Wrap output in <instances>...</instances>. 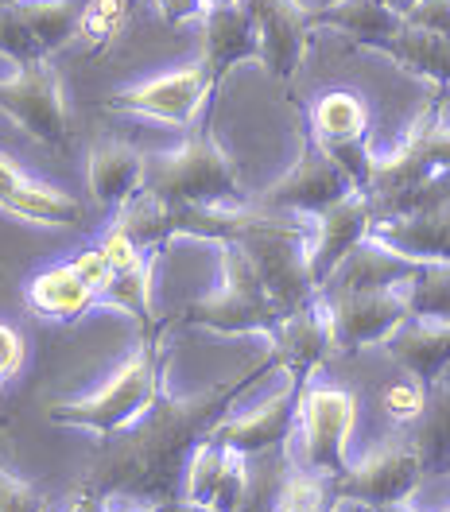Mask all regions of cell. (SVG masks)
Here are the masks:
<instances>
[{
	"label": "cell",
	"mask_w": 450,
	"mask_h": 512,
	"mask_svg": "<svg viewBox=\"0 0 450 512\" xmlns=\"http://www.w3.org/2000/svg\"><path fill=\"white\" fill-rule=\"evenodd\" d=\"M241 388L245 381L218 384L198 396H156L101 450L86 489L105 501H140L156 509L179 501L175 493L183 485L194 447L210 435V427Z\"/></svg>",
	"instance_id": "cell-1"
},
{
	"label": "cell",
	"mask_w": 450,
	"mask_h": 512,
	"mask_svg": "<svg viewBox=\"0 0 450 512\" xmlns=\"http://www.w3.org/2000/svg\"><path fill=\"white\" fill-rule=\"evenodd\" d=\"M140 191L175 206H241L237 171L210 132H194L179 152L144 163Z\"/></svg>",
	"instance_id": "cell-2"
},
{
	"label": "cell",
	"mask_w": 450,
	"mask_h": 512,
	"mask_svg": "<svg viewBox=\"0 0 450 512\" xmlns=\"http://www.w3.org/2000/svg\"><path fill=\"white\" fill-rule=\"evenodd\" d=\"M233 245H241L245 256L253 260L260 284L268 288L280 315H288V311L315 299V284H311V272H307V245L311 241H307L303 225L280 222L276 214L245 210Z\"/></svg>",
	"instance_id": "cell-3"
},
{
	"label": "cell",
	"mask_w": 450,
	"mask_h": 512,
	"mask_svg": "<svg viewBox=\"0 0 450 512\" xmlns=\"http://www.w3.org/2000/svg\"><path fill=\"white\" fill-rule=\"evenodd\" d=\"M160 342L144 338L140 353H132L129 361L121 365V373L105 384L101 392L74 400V404H55L51 419L63 427H82L94 435H117L121 427H129L132 419L140 416L156 396H160Z\"/></svg>",
	"instance_id": "cell-4"
},
{
	"label": "cell",
	"mask_w": 450,
	"mask_h": 512,
	"mask_svg": "<svg viewBox=\"0 0 450 512\" xmlns=\"http://www.w3.org/2000/svg\"><path fill=\"white\" fill-rule=\"evenodd\" d=\"M183 322L222 330V334H249V330H268L280 322V311L272 303L268 288L260 284L253 260L245 256L241 245L225 241L222 245V284L202 295L183 311Z\"/></svg>",
	"instance_id": "cell-5"
},
{
	"label": "cell",
	"mask_w": 450,
	"mask_h": 512,
	"mask_svg": "<svg viewBox=\"0 0 450 512\" xmlns=\"http://www.w3.org/2000/svg\"><path fill=\"white\" fill-rule=\"evenodd\" d=\"M86 0H8L0 4V59L12 66L47 63L78 35Z\"/></svg>",
	"instance_id": "cell-6"
},
{
	"label": "cell",
	"mask_w": 450,
	"mask_h": 512,
	"mask_svg": "<svg viewBox=\"0 0 450 512\" xmlns=\"http://www.w3.org/2000/svg\"><path fill=\"white\" fill-rule=\"evenodd\" d=\"M299 423H303V454L311 474L338 478L346 470V439L354 431L357 396L334 384L299 392Z\"/></svg>",
	"instance_id": "cell-7"
},
{
	"label": "cell",
	"mask_w": 450,
	"mask_h": 512,
	"mask_svg": "<svg viewBox=\"0 0 450 512\" xmlns=\"http://www.w3.org/2000/svg\"><path fill=\"white\" fill-rule=\"evenodd\" d=\"M0 109L39 144L63 148L70 140L63 86L47 63L16 66L8 78H0Z\"/></svg>",
	"instance_id": "cell-8"
},
{
	"label": "cell",
	"mask_w": 450,
	"mask_h": 512,
	"mask_svg": "<svg viewBox=\"0 0 450 512\" xmlns=\"http://www.w3.org/2000/svg\"><path fill=\"white\" fill-rule=\"evenodd\" d=\"M326 319L338 350H361L381 342L400 319H408V303L400 288H357V291H326Z\"/></svg>",
	"instance_id": "cell-9"
},
{
	"label": "cell",
	"mask_w": 450,
	"mask_h": 512,
	"mask_svg": "<svg viewBox=\"0 0 450 512\" xmlns=\"http://www.w3.org/2000/svg\"><path fill=\"white\" fill-rule=\"evenodd\" d=\"M427 478L419 466L416 450L408 443H392V447L369 454L361 466H346L338 478H330L338 501H361V505H400L419 489V481Z\"/></svg>",
	"instance_id": "cell-10"
},
{
	"label": "cell",
	"mask_w": 450,
	"mask_h": 512,
	"mask_svg": "<svg viewBox=\"0 0 450 512\" xmlns=\"http://www.w3.org/2000/svg\"><path fill=\"white\" fill-rule=\"evenodd\" d=\"M346 194H354L350 175L307 136L299 163L291 167L280 183H272V187L264 191L260 206H264V210H284V214L295 210V214H311V218H315L326 206L342 202Z\"/></svg>",
	"instance_id": "cell-11"
},
{
	"label": "cell",
	"mask_w": 450,
	"mask_h": 512,
	"mask_svg": "<svg viewBox=\"0 0 450 512\" xmlns=\"http://www.w3.org/2000/svg\"><path fill=\"white\" fill-rule=\"evenodd\" d=\"M253 32H257V63L272 78H291L311 35V8L303 0H241Z\"/></svg>",
	"instance_id": "cell-12"
},
{
	"label": "cell",
	"mask_w": 450,
	"mask_h": 512,
	"mask_svg": "<svg viewBox=\"0 0 450 512\" xmlns=\"http://www.w3.org/2000/svg\"><path fill=\"white\" fill-rule=\"evenodd\" d=\"M210 90H214V78L206 74V66L194 63L183 70H171V74H160V78H148L140 86H129L109 105L125 109V113H140V117H156L167 125H191Z\"/></svg>",
	"instance_id": "cell-13"
},
{
	"label": "cell",
	"mask_w": 450,
	"mask_h": 512,
	"mask_svg": "<svg viewBox=\"0 0 450 512\" xmlns=\"http://www.w3.org/2000/svg\"><path fill=\"white\" fill-rule=\"evenodd\" d=\"M365 237L416 264H450V198L427 202L396 218H377Z\"/></svg>",
	"instance_id": "cell-14"
},
{
	"label": "cell",
	"mask_w": 450,
	"mask_h": 512,
	"mask_svg": "<svg viewBox=\"0 0 450 512\" xmlns=\"http://www.w3.org/2000/svg\"><path fill=\"white\" fill-rule=\"evenodd\" d=\"M373 225V206H369V194H346L342 202L326 206L322 214H315V237L307 245V272H311V284L315 291L330 280V272L354 253L357 245L365 241Z\"/></svg>",
	"instance_id": "cell-15"
},
{
	"label": "cell",
	"mask_w": 450,
	"mask_h": 512,
	"mask_svg": "<svg viewBox=\"0 0 450 512\" xmlns=\"http://www.w3.org/2000/svg\"><path fill=\"white\" fill-rule=\"evenodd\" d=\"M249 481V458L237 450L222 447L214 439H202L194 447L187 474H183V501L202 505L210 512H237Z\"/></svg>",
	"instance_id": "cell-16"
},
{
	"label": "cell",
	"mask_w": 450,
	"mask_h": 512,
	"mask_svg": "<svg viewBox=\"0 0 450 512\" xmlns=\"http://www.w3.org/2000/svg\"><path fill=\"white\" fill-rule=\"evenodd\" d=\"M334 346V334H330V319H326V303L311 299L303 307H295L288 315H280V322L272 326V353L276 361L284 365L291 381H303L319 369Z\"/></svg>",
	"instance_id": "cell-17"
},
{
	"label": "cell",
	"mask_w": 450,
	"mask_h": 512,
	"mask_svg": "<svg viewBox=\"0 0 450 512\" xmlns=\"http://www.w3.org/2000/svg\"><path fill=\"white\" fill-rule=\"evenodd\" d=\"M299 392H303V381H291L288 377V384H284L272 400H264L260 408L245 412V416L214 423L206 439L237 450V454H245V458H249V454H260V450L284 447L291 423H295V412H299Z\"/></svg>",
	"instance_id": "cell-18"
},
{
	"label": "cell",
	"mask_w": 450,
	"mask_h": 512,
	"mask_svg": "<svg viewBox=\"0 0 450 512\" xmlns=\"http://www.w3.org/2000/svg\"><path fill=\"white\" fill-rule=\"evenodd\" d=\"M396 365L419 381L423 388L439 381V373L450 365V319H439V315H408L400 319L385 338H381Z\"/></svg>",
	"instance_id": "cell-19"
},
{
	"label": "cell",
	"mask_w": 450,
	"mask_h": 512,
	"mask_svg": "<svg viewBox=\"0 0 450 512\" xmlns=\"http://www.w3.org/2000/svg\"><path fill=\"white\" fill-rule=\"evenodd\" d=\"M198 20H202V66L214 78V86L222 82L229 66L249 59L257 63V32L241 0H214Z\"/></svg>",
	"instance_id": "cell-20"
},
{
	"label": "cell",
	"mask_w": 450,
	"mask_h": 512,
	"mask_svg": "<svg viewBox=\"0 0 450 512\" xmlns=\"http://www.w3.org/2000/svg\"><path fill=\"white\" fill-rule=\"evenodd\" d=\"M419 268L423 264L388 253L385 245H377V241L365 237L354 253L330 272V280L319 288V295H326V291H357V288H404L408 280H416Z\"/></svg>",
	"instance_id": "cell-21"
},
{
	"label": "cell",
	"mask_w": 450,
	"mask_h": 512,
	"mask_svg": "<svg viewBox=\"0 0 450 512\" xmlns=\"http://www.w3.org/2000/svg\"><path fill=\"white\" fill-rule=\"evenodd\" d=\"M369 51H381L392 63H400L408 74L427 78L435 86H450V35L423 32V28H400L392 35H381L373 43H365Z\"/></svg>",
	"instance_id": "cell-22"
},
{
	"label": "cell",
	"mask_w": 450,
	"mask_h": 512,
	"mask_svg": "<svg viewBox=\"0 0 450 512\" xmlns=\"http://www.w3.org/2000/svg\"><path fill=\"white\" fill-rule=\"evenodd\" d=\"M144 163L148 156H140L132 144L109 140L97 144L90 152V191L101 206H125L132 194L144 187Z\"/></svg>",
	"instance_id": "cell-23"
},
{
	"label": "cell",
	"mask_w": 450,
	"mask_h": 512,
	"mask_svg": "<svg viewBox=\"0 0 450 512\" xmlns=\"http://www.w3.org/2000/svg\"><path fill=\"white\" fill-rule=\"evenodd\" d=\"M311 28H334V32L350 35L357 47H365L381 35L400 32L404 16H396L377 0H330L322 8H311Z\"/></svg>",
	"instance_id": "cell-24"
},
{
	"label": "cell",
	"mask_w": 450,
	"mask_h": 512,
	"mask_svg": "<svg viewBox=\"0 0 450 512\" xmlns=\"http://www.w3.org/2000/svg\"><path fill=\"white\" fill-rule=\"evenodd\" d=\"M408 447L416 450L423 474H447L450 470V388L447 384H431L423 412L412 419V435Z\"/></svg>",
	"instance_id": "cell-25"
},
{
	"label": "cell",
	"mask_w": 450,
	"mask_h": 512,
	"mask_svg": "<svg viewBox=\"0 0 450 512\" xmlns=\"http://www.w3.org/2000/svg\"><path fill=\"white\" fill-rule=\"evenodd\" d=\"M28 303H32L39 315L47 319H63L74 322L78 315H86L90 307L97 303L94 288H86L70 264H59V268H47L39 272L28 288Z\"/></svg>",
	"instance_id": "cell-26"
},
{
	"label": "cell",
	"mask_w": 450,
	"mask_h": 512,
	"mask_svg": "<svg viewBox=\"0 0 450 512\" xmlns=\"http://www.w3.org/2000/svg\"><path fill=\"white\" fill-rule=\"evenodd\" d=\"M311 136L319 144H342V140H365L369 136V105L354 90H330L311 109Z\"/></svg>",
	"instance_id": "cell-27"
},
{
	"label": "cell",
	"mask_w": 450,
	"mask_h": 512,
	"mask_svg": "<svg viewBox=\"0 0 450 512\" xmlns=\"http://www.w3.org/2000/svg\"><path fill=\"white\" fill-rule=\"evenodd\" d=\"M4 210H12V214L39 225H82V218H86L82 202H74L70 194L55 191L47 183H35V179H28L20 191L12 194L4 202Z\"/></svg>",
	"instance_id": "cell-28"
},
{
	"label": "cell",
	"mask_w": 450,
	"mask_h": 512,
	"mask_svg": "<svg viewBox=\"0 0 450 512\" xmlns=\"http://www.w3.org/2000/svg\"><path fill=\"white\" fill-rule=\"evenodd\" d=\"M97 303H109L140 322V330L152 338V268L148 260L129 272H113V280L97 291Z\"/></svg>",
	"instance_id": "cell-29"
},
{
	"label": "cell",
	"mask_w": 450,
	"mask_h": 512,
	"mask_svg": "<svg viewBox=\"0 0 450 512\" xmlns=\"http://www.w3.org/2000/svg\"><path fill=\"white\" fill-rule=\"evenodd\" d=\"M338 509V493L330 478L322 474H288L272 512H334Z\"/></svg>",
	"instance_id": "cell-30"
},
{
	"label": "cell",
	"mask_w": 450,
	"mask_h": 512,
	"mask_svg": "<svg viewBox=\"0 0 450 512\" xmlns=\"http://www.w3.org/2000/svg\"><path fill=\"white\" fill-rule=\"evenodd\" d=\"M400 291L412 315L450 319V264H423L416 280H408Z\"/></svg>",
	"instance_id": "cell-31"
},
{
	"label": "cell",
	"mask_w": 450,
	"mask_h": 512,
	"mask_svg": "<svg viewBox=\"0 0 450 512\" xmlns=\"http://www.w3.org/2000/svg\"><path fill=\"white\" fill-rule=\"evenodd\" d=\"M125 24H129V0H86L82 20H78V35H86L94 47H101Z\"/></svg>",
	"instance_id": "cell-32"
},
{
	"label": "cell",
	"mask_w": 450,
	"mask_h": 512,
	"mask_svg": "<svg viewBox=\"0 0 450 512\" xmlns=\"http://www.w3.org/2000/svg\"><path fill=\"white\" fill-rule=\"evenodd\" d=\"M423 400H427V388L419 381H396L385 388V396H381V404H385V412L392 419H400V423H412V419L423 412Z\"/></svg>",
	"instance_id": "cell-33"
},
{
	"label": "cell",
	"mask_w": 450,
	"mask_h": 512,
	"mask_svg": "<svg viewBox=\"0 0 450 512\" xmlns=\"http://www.w3.org/2000/svg\"><path fill=\"white\" fill-rule=\"evenodd\" d=\"M0 512H47V497L32 489L28 481L0 470Z\"/></svg>",
	"instance_id": "cell-34"
},
{
	"label": "cell",
	"mask_w": 450,
	"mask_h": 512,
	"mask_svg": "<svg viewBox=\"0 0 450 512\" xmlns=\"http://www.w3.org/2000/svg\"><path fill=\"white\" fill-rule=\"evenodd\" d=\"M97 249L105 253V260H109V268H113V272H129V268H140V264L148 260V256H144V249L132 241L121 225H113Z\"/></svg>",
	"instance_id": "cell-35"
},
{
	"label": "cell",
	"mask_w": 450,
	"mask_h": 512,
	"mask_svg": "<svg viewBox=\"0 0 450 512\" xmlns=\"http://www.w3.org/2000/svg\"><path fill=\"white\" fill-rule=\"evenodd\" d=\"M404 24L408 28H423V32L450 35V0H416L404 12Z\"/></svg>",
	"instance_id": "cell-36"
},
{
	"label": "cell",
	"mask_w": 450,
	"mask_h": 512,
	"mask_svg": "<svg viewBox=\"0 0 450 512\" xmlns=\"http://www.w3.org/2000/svg\"><path fill=\"white\" fill-rule=\"evenodd\" d=\"M70 268H74V276H78L86 288H94V295L113 280V268H109V260H105L101 249H86V253H78L74 260H70Z\"/></svg>",
	"instance_id": "cell-37"
},
{
	"label": "cell",
	"mask_w": 450,
	"mask_h": 512,
	"mask_svg": "<svg viewBox=\"0 0 450 512\" xmlns=\"http://www.w3.org/2000/svg\"><path fill=\"white\" fill-rule=\"evenodd\" d=\"M152 4L167 24H187V20H198L206 12V0H152Z\"/></svg>",
	"instance_id": "cell-38"
},
{
	"label": "cell",
	"mask_w": 450,
	"mask_h": 512,
	"mask_svg": "<svg viewBox=\"0 0 450 512\" xmlns=\"http://www.w3.org/2000/svg\"><path fill=\"white\" fill-rule=\"evenodd\" d=\"M24 365V342L16 330L0 326V377H12Z\"/></svg>",
	"instance_id": "cell-39"
},
{
	"label": "cell",
	"mask_w": 450,
	"mask_h": 512,
	"mask_svg": "<svg viewBox=\"0 0 450 512\" xmlns=\"http://www.w3.org/2000/svg\"><path fill=\"white\" fill-rule=\"evenodd\" d=\"M24 183H28V175H24V171H20L16 163L8 160V156H0V206H4V202H8L12 194L20 191Z\"/></svg>",
	"instance_id": "cell-40"
},
{
	"label": "cell",
	"mask_w": 450,
	"mask_h": 512,
	"mask_svg": "<svg viewBox=\"0 0 450 512\" xmlns=\"http://www.w3.org/2000/svg\"><path fill=\"white\" fill-rule=\"evenodd\" d=\"M105 512H160V509H156V505H140V501H125V505L105 501Z\"/></svg>",
	"instance_id": "cell-41"
},
{
	"label": "cell",
	"mask_w": 450,
	"mask_h": 512,
	"mask_svg": "<svg viewBox=\"0 0 450 512\" xmlns=\"http://www.w3.org/2000/svg\"><path fill=\"white\" fill-rule=\"evenodd\" d=\"M160 512H210V509H202V505H191V501H171V505H163Z\"/></svg>",
	"instance_id": "cell-42"
},
{
	"label": "cell",
	"mask_w": 450,
	"mask_h": 512,
	"mask_svg": "<svg viewBox=\"0 0 450 512\" xmlns=\"http://www.w3.org/2000/svg\"><path fill=\"white\" fill-rule=\"evenodd\" d=\"M377 4H385V8H392L396 16H404V12H408V8L416 4V0H377Z\"/></svg>",
	"instance_id": "cell-43"
},
{
	"label": "cell",
	"mask_w": 450,
	"mask_h": 512,
	"mask_svg": "<svg viewBox=\"0 0 450 512\" xmlns=\"http://www.w3.org/2000/svg\"><path fill=\"white\" fill-rule=\"evenodd\" d=\"M377 512H412V509H408V505L400 501V505H381V509H377Z\"/></svg>",
	"instance_id": "cell-44"
},
{
	"label": "cell",
	"mask_w": 450,
	"mask_h": 512,
	"mask_svg": "<svg viewBox=\"0 0 450 512\" xmlns=\"http://www.w3.org/2000/svg\"><path fill=\"white\" fill-rule=\"evenodd\" d=\"M439 384H447V388H450V365L443 369V373H439Z\"/></svg>",
	"instance_id": "cell-45"
},
{
	"label": "cell",
	"mask_w": 450,
	"mask_h": 512,
	"mask_svg": "<svg viewBox=\"0 0 450 512\" xmlns=\"http://www.w3.org/2000/svg\"><path fill=\"white\" fill-rule=\"evenodd\" d=\"M206 4H214V0H206Z\"/></svg>",
	"instance_id": "cell-46"
},
{
	"label": "cell",
	"mask_w": 450,
	"mask_h": 512,
	"mask_svg": "<svg viewBox=\"0 0 450 512\" xmlns=\"http://www.w3.org/2000/svg\"><path fill=\"white\" fill-rule=\"evenodd\" d=\"M0 4H8V0H0Z\"/></svg>",
	"instance_id": "cell-47"
}]
</instances>
